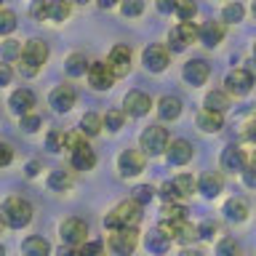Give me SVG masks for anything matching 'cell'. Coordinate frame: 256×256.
I'll return each mask as SVG.
<instances>
[{"mask_svg":"<svg viewBox=\"0 0 256 256\" xmlns=\"http://www.w3.org/2000/svg\"><path fill=\"white\" fill-rule=\"evenodd\" d=\"M208 75H211V67H208V62H203V59H192V62L184 64V70H182V78L187 80L192 88L203 86L208 80Z\"/></svg>","mask_w":256,"mask_h":256,"instance_id":"cell-12","label":"cell"},{"mask_svg":"<svg viewBox=\"0 0 256 256\" xmlns=\"http://www.w3.org/2000/svg\"><path fill=\"white\" fill-rule=\"evenodd\" d=\"M120 11L123 16H139L144 11V0H120Z\"/></svg>","mask_w":256,"mask_h":256,"instance_id":"cell-40","label":"cell"},{"mask_svg":"<svg viewBox=\"0 0 256 256\" xmlns=\"http://www.w3.org/2000/svg\"><path fill=\"white\" fill-rule=\"evenodd\" d=\"M0 230H3V219H0Z\"/></svg>","mask_w":256,"mask_h":256,"instance_id":"cell-60","label":"cell"},{"mask_svg":"<svg viewBox=\"0 0 256 256\" xmlns=\"http://www.w3.org/2000/svg\"><path fill=\"white\" fill-rule=\"evenodd\" d=\"M174 8H176V0H158L160 14H174Z\"/></svg>","mask_w":256,"mask_h":256,"instance_id":"cell-51","label":"cell"},{"mask_svg":"<svg viewBox=\"0 0 256 256\" xmlns=\"http://www.w3.org/2000/svg\"><path fill=\"white\" fill-rule=\"evenodd\" d=\"M174 187H176V192L184 198V195H192V192L198 190V182L192 179L190 174H182V176H176V179H174Z\"/></svg>","mask_w":256,"mask_h":256,"instance_id":"cell-36","label":"cell"},{"mask_svg":"<svg viewBox=\"0 0 256 256\" xmlns=\"http://www.w3.org/2000/svg\"><path fill=\"white\" fill-rule=\"evenodd\" d=\"M88 235V224L83 219H67L62 224V243L70 248H78Z\"/></svg>","mask_w":256,"mask_h":256,"instance_id":"cell-9","label":"cell"},{"mask_svg":"<svg viewBox=\"0 0 256 256\" xmlns=\"http://www.w3.org/2000/svg\"><path fill=\"white\" fill-rule=\"evenodd\" d=\"M107 64H110V70H112V75H115V78L128 75V70H131V48H128V46H115L110 51Z\"/></svg>","mask_w":256,"mask_h":256,"instance_id":"cell-14","label":"cell"},{"mask_svg":"<svg viewBox=\"0 0 256 256\" xmlns=\"http://www.w3.org/2000/svg\"><path fill=\"white\" fill-rule=\"evenodd\" d=\"M48 6H51V0H32L30 16H32V19H38V22L48 19Z\"/></svg>","mask_w":256,"mask_h":256,"instance_id":"cell-38","label":"cell"},{"mask_svg":"<svg viewBox=\"0 0 256 256\" xmlns=\"http://www.w3.org/2000/svg\"><path fill=\"white\" fill-rule=\"evenodd\" d=\"M158 195V190L155 187H150V184H139V187L134 190V200H139V203L144 206V203H150L152 198Z\"/></svg>","mask_w":256,"mask_h":256,"instance_id":"cell-41","label":"cell"},{"mask_svg":"<svg viewBox=\"0 0 256 256\" xmlns=\"http://www.w3.org/2000/svg\"><path fill=\"white\" fill-rule=\"evenodd\" d=\"M22 56V43L19 40H6L3 43V62H14Z\"/></svg>","mask_w":256,"mask_h":256,"instance_id":"cell-39","label":"cell"},{"mask_svg":"<svg viewBox=\"0 0 256 256\" xmlns=\"http://www.w3.org/2000/svg\"><path fill=\"white\" fill-rule=\"evenodd\" d=\"M160 195H163V200H179V198H182L179 192H176L174 182H166L163 187H160Z\"/></svg>","mask_w":256,"mask_h":256,"instance_id":"cell-50","label":"cell"},{"mask_svg":"<svg viewBox=\"0 0 256 256\" xmlns=\"http://www.w3.org/2000/svg\"><path fill=\"white\" fill-rule=\"evenodd\" d=\"M160 216L166 222H179V219H187V208L179 206L176 200H166V206L160 208Z\"/></svg>","mask_w":256,"mask_h":256,"instance_id":"cell-29","label":"cell"},{"mask_svg":"<svg viewBox=\"0 0 256 256\" xmlns=\"http://www.w3.org/2000/svg\"><path fill=\"white\" fill-rule=\"evenodd\" d=\"M142 152L144 155H150V158H155V155H163L166 147H168V131L163 126H150V128H144L142 131Z\"/></svg>","mask_w":256,"mask_h":256,"instance_id":"cell-4","label":"cell"},{"mask_svg":"<svg viewBox=\"0 0 256 256\" xmlns=\"http://www.w3.org/2000/svg\"><path fill=\"white\" fill-rule=\"evenodd\" d=\"M48 102H51V107L56 112H70L75 107V88L72 86H56L51 96H48Z\"/></svg>","mask_w":256,"mask_h":256,"instance_id":"cell-17","label":"cell"},{"mask_svg":"<svg viewBox=\"0 0 256 256\" xmlns=\"http://www.w3.org/2000/svg\"><path fill=\"white\" fill-rule=\"evenodd\" d=\"M96 3H99V8H112L118 0H96Z\"/></svg>","mask_w":256,"mask_h":256,"instance_id":"cell-54","label":"cell"},{"mask_svg":"<svg viewBox=\"0 0 256 256\" xmlns=\"http://www.w3.org/2000/svg\"><path fill=\"white\" fill-rule=\"evenodd\" d=\"M139 219H142V203L131 198V200H123L112 214H107L104 224H107L110 230H120V227H136Z\"/></svg>","mask_w":256,"mask_h":256,"instance_id":"cell-3","label":"cell"},{"mask_svg":"<svg viewBox=\"0 0 256 256\" xmlns=\"http://www.w3.org/2000/svg\"><path fill=\"white\" fill-rule=\"evenodd\" d=\"M48 187H51L54 192H64L72 187V174L64 171V168H56V171H51V176H48Z\"/></svg>","mask_w":256,"mask_h":256,"instance_id":"cell-28","label":"cell"},{"mask_svg":"<svg viewBox=\"0 0 256 256\" xmlns=\"http://www.w3.org/2000/svg\"><path fill=\"white\" fill-rule=\"evenodd\" d=\"M19 118H22V128H24L27 134H35L38 128L43 126V120H40L38 115H32V112H24V115H19Z\"/></svg>","mask_w":256,"mask_h":256,"instance_id":"cell-43","label":"cell"},{"mask_svg":"<svg viewBox=\"0 0 256 256\" xmlns=\"http://www.w3.org/2000/svg\"><path fill=\"white\" fill-rule=\"evenodd\" d=\"M198 128L206 134H216L224 128V112H216V110H203L198 115Z\"/></svg>","mask_w":256,"mask_h":256,"instance_id":"cell-22","label":"cell"},{"mask_svg":"<svg viewBox=\"0 0 256 256\" xmlns=\"http://www.w3.org/2000/svg\"><path fill=\"white\" fill-rule=\"evenodd\" d=\"M142 59H144V67H147L150 72H163L168 67V48L166 46H147L144 48V54H142Z\"/></svg>","mask_w":256,"mask_h":256,"instance_id":"cell-15","label":"cell"},{"mask_svg":"<svg viewBox=\"0 0 256 256\" xmlns=\"http://www.w3.org/2000/svg\"><path fill=\"white\" fill-rule=\"evenodd\" d=\"M144 160L147 155L139 150H123L118 158V168H120V176H136L144 171Z\"/></svg>","mask_w":256,"mask_h":256,"instance_id":"cell-8","label":"cell"},{"mask_svg":"<svg viewBox=\"0 0 256 256\" xmlns=\"http://www.w3.org/2000/svg\"><path fill=\"white\" fill-rule=\"evenodd\" d=\"M64 70H67L70 78L86 75V72H88V59H86V54H70L67 62H64Z\"/></svg>","mask_w":256,"mask_h":256,"instance_id":"cell-26","label":"cell"},{"mask_svg":"<svg viewBox=\"0 0 256 256\" xmlns=\"http://www.w3.org/2000/svg\"><path fill=\"white\" fill-rule=\"evenodd\" d=\"M158 115L160 120H176L182 115V99L179 96H171V94H166V96H160V102H158Z\"/></svg>","mask_w":256,"mask_h":256,"instance_id":"cell-21","label":"cell"},{"mask_svg":"<svg viewBox=\"0 0 256 256\" xmlns=\"http://www.w3.org/2000/svg\"><path fill=\"white\" fill-rule=\"evenodd\" d=\"M243 16H246V8L240 6V3H227V6H224V11H222V19L227 22V24L243 22Z\"/></svg>","mask_w":256,"mask_h":256,"instance_id":"cell-34","label":"cell"},{"mask_svg":"<svg viewBox=\"0 0 256 256\" xmlns=\"http://www.w3.org/2000/svg\"><path fill=\"white\" fill-rule=\"evenodd\" d=\"M174 14L179 16L182 22H192V19H195V14H198V6L192 3V0H176Z\"/></svg>","mask_w":256,"mask_h":256,"instance_id":"cell-33","label":"cell"},{"mask_svg":"<svg viewBox=\"0 0 256 256\" xmlns=\"http://www.w3.org/2000/svg\"><path fill=\"white\" fill-rule=\"evenodd\" d=\"M14 80V70H11V64L8 62H0V88L8 86Z\"/></svg>","mask_w":256,"mask_h":256,"instance_id":"cell-47","label":"cell"},{"mask_svg":"<svg viewBox=\"0 0 256 256\" xmlns=\"http://www.w3.org/2000/svg\"><path fill=\"white\" fill-rule=\"evenodd\" d=\"M254 56H256V43H254Z\"/></svg>","mask_w":256,"mask_h":256,"instance_id":"cell-58","label":"cell"},{"mask_svg":"<svg viewBox=\"0 0 256 256\" xmlns=\"http://www.w3.org/2000/svg\"><path fill=\"white\" fill-rule=\"evenodd\" d=\"M80 131H83L86 136H96V134L102 131V118L96 115V112L83 115V120H80Z\"/></svg>","mask_w":256,"mask_h":256,"instance_id":"cell-31","label":"cell"},{"mask_svg":"<svg viewBox=\"0 0 256 256\" xmlns=\"http://www.w3.org/2000/svg\"><path fill=\"white\" fill-rule=\"evenodd\" d=\"M14 160V150H11V144H6V142H0V168H6L8 163Z\"/></svg>","mask_w":256,"mask_h":256,"instance_id":"cell-48","label":"cell"},{"mask_svg":"<svg viewBox=\"0 0 256 256\" xmlns=\"http://www.w3.org/2000/svg\"><path fill=\"white\" fill-rule=\"evenodd\" d=\"M246 139L256 144V118H254L251 123H248V128H246Z\"/></svg>","mask_w":256,"mask_h":256,"instance_id":"cell-52","label":"cell"},{"mask_svg":"<svg viewBox=\"0 0 256 256\" xmlns=\"http://www.w3.org/2000/svg\"><path fill=\"white\" fill-rule=\"evenodd\" d=\"M198 190L203 192V198H216L224 190V179L219 174H203L198 182Z\"/></svg>","mask_w":256,"mask_h":256,"instance_id":"cell-24","label":"cell"},{"mask_svg":"<svg viewBox=\"0 0 256 256\" xmlns=\"http://www.w3.org/2000/svg\"><path fill=\"white\" fill-rule=\"evenodd\" d=\"M8 107H11L14 115L32 112V107H35V94H32L30 88H16V91L11 94V99H8Z\"/></svg>","mask_w":256,"mask_h":256,"instance_id":"cell-18","label":"cell"},{"mask_svg":"<svg viewBox=\"0 0 256 256\" xmlns=\"http://www.w3.org/2000/svg\"><path fill=\"white\" fill-rule=\"evenodd\" d=\"M0 256H3V246H0Z\"/></svg>","mask_w":256,"mask_h":256,"instance_id":"cell-59","label":"cell"},{"mask_svg":"<svg viewBox=\"0 0 256 256\" xmlns=\"http://www.w3.org/2000/svg\"><path fill=\"white\" fill-rule=\"evenodd\" d=\"M88 80H91V86L96 88V91H107V88H112V83H115V75H112L110 64L104 62H94L88 64Z\"/></svg>","mask_w":256,"mask_h":256,"instance_id":"cell-10","label":"cell"},{"mask_svg":"<svg viewBox=\"0 0 256 256\" xmlns=\"http://www.w3.org/2000/svg\"><path fill=\"white\" fill-rule=\"evenodd\" d=\"M22 251H24V254H30V256H46L48 251H51V246H48V240H46V238L32 235V238H27V240L22 243Z\"/></svg>","mask_w":256,"mask_h":256,"instance_id":"cell-27","label":"cell"},{"mask_svg":"<svg viewBox=\"0 0 256 256\" xmlns=\"http://www.w3.org/2000/svg\"><path fill=\"white\" fill-rule=\"evenodd\" d=\"M150 107H152V99L144 91H128L126 99H123V112H126V115H131V118L147 115Z\"/></svg>","mask_w":256,"mask_h":256,"instance_id":"cell-11","label":"cell"},{"mask_svg":"<svg viewBox=\"0 0 256 256\" xmlns=\"http://www.w3.org/2000/svg\"><path fill=\"white\" fill-rule=\"evenodd\" d=\"M224 86H227V94H235V96H246L248 91L254 88V72L251 70H232L227 78H224Z\"/></svg>","mask_w":256,"mask_h":256,"instance_id":"cell-7","label":"cell"},{"mask_svg":"<svg viewBox=\"0 0 256 256\" xmlns=\"http://www.w3.org/2000/svg\"><path fill=\"white\" fill-rule=\"evenodd\" d=\"M240 251V246L235 243V240H222V243L219 246H216V254H222V256H227V254H238Z\"/></svg>","mask_w":256,"mask_h":256,"instance_id":"cell-45","label":"cell"},{"mask_svg":"<svg viewBox=\"0 0 256 256\" xmlns=\"http://www.w3.org/2000/svg\"><path fill=\"white\" fill-rule=\"evenodd\" d=\"M248 166V158H246V152L238 147V144H230V147H224L222 152V168L224 171H232V174H240L243 168Z\"/></svg>","mask_w":256,"mask_h":256,"instance_id":"cell-16","label":"cell"},{"mask_svg":"<svg viewBox=\"0 0 256 256\" xmlns=\"http://www.w3.org/2000/svg\"><path fill=\"white\" fill-rule=\"evenodd\" d=\"M75 251H78V254H102V251H104V243H86V240H83V243H80Z\"/></svg>","mask_w":256,"mask_h":256,"instance_id":"cell-49","label":"cell"},{"mask_svg":"<svg viewBox=\"0 0 256 256\" xmlns=\"http://www.w3.org/2000/svg\"><path fill=\"white\" fill-rule=\"evenodd\" d=\"M139 243V232L136 227H120V230H112L110 235V251H115L120 256H128Z\"/></svg>","mask_w":256,"mask_h":256,"instance_id":"cell-5","label":"cell"},{"mask_svg":"<svg viewBox=\"0 0 256 256\" xmlns=\"http://www.w3.org/2000/svg\"><path fill=\"white\" fill-rule=\"evenodd\" d=\"M227 107H230V96H227V91H208V94H206V110L224 112Z\"/></svg>","mask_w":256,"mask_h":256,"instance_id":"cell-30","label":"cell"},{"mask_svg":"<svg viewBox=\"0 0 256 256\" xmlns=\"http://www.w3.org/2000/svg\"><path fill=\"white\" fill-rule=\"evenodd\" d=\"M38 171H40V163H38V160L27 163V176H38Z\"/></svg>","mask_w":256,"mask_h":256,"instance_id":"cell-53","label":"cell"},{"mask_svg":"<svg viewBox=\"0 0 256 256\" xmlns=\"http://www.w3.org/2000/svg\"><path fill=\"white\" fill-rule=\"evenodd\" d=\"M192 144L187 139H174V142H168V147H166V158H168V163L171 166H187L190 160H192Z\"/></svg>","mask_w":256,"mask_h":256,"instance_id":"cell-13","label":"cell"},{"mask_svg":"<svg viewBox=\"0 0 256 256\" xmlns=\"http://www.w3.org/2000/svg\"><path fill=\"white\" fill-rule=\"evenodd\" d=\"M64 142H67V134H62V131H51V134H48V139H46V144H48V150H51V152H62Z\"/></svg>","mask_w":256,"mask_h":256,"instance_id":"cell-42","label":"cell"},{"mask_svg":"<svg viewBox=\"0 0 256 256\" xmlns=\"http://www.w3.org/2000/svg\"><path fill=\"white\" fill-rule=\"evenodd\" d=\"M222 38H224V27L219 22H206L203 27H198V40L206 48H216L222 43Z\"/></svg>","mask_w":256,"mask_h":256,"instance_id":"cell-19","label":"cell"},{"mask_svg":"<svg viewBox=\"0 0 256 256\" xmlns=\"http://www.w3.org/2000/svg\"><path fill=\"white\" fill-rule=\"evenodd\" d=\"M224 216H227L230 222H246L248 219V203L243 198H230L227 203H224Z\"/></svg>","mask_w":256,"mask_h":256,"instance_id":"cell-25","label":"cell"},{"mask_svg":"<svg viewBox=\"0 0 256 256\" xmlns=\"http://www.w3.org/2000/svg\"><path fill=\"white\" fill-rule=\"evenodd\" d=\"M251 11H254V16H256V0H254V6H251Z\"/></svg>","mask_w":256,"mask_h":256,"instance_id":"cell-57","label":"cell"},{"mask_svg":"<svg viewBox=\"0 0 256 256\" xmlns=\"http://www.w3.org/2000/svg\"><path fill=\"white\" fill-rule=\"evenodd\" d=\"M216 232H219V227H216V222H203L198 227V238H203V240H211Z\"/></svg>","mask_w":256,"mask_h":256,"instance_id":"cell-44","label":"cell"},{"mask_svg":"<svg viewBox=\"0 0 256 256\" xmlns=\"http://www.w3.org/2000/svg\"><path fill=\"white\" fill-rule=\"evenodd\" d=\"M192 40H198V27L192 22H179L171 32H168V48L176 51V54L184 51Z\"/></svg>","mask_w":256,"mask_h":256,"instance_id":"cell-6","label":"cell"},{"mask_svg":"<svg viewBox=\"0 0 256 256\" xmlns=\"http://www.w3.org/2000/svg\"><path fill=\"white\" fill-rule=\"evenodd\" d=\"M144 246H147V251H152V254H166L168 248H171V238H168L160 227H155L144 235Z\"/></svg>","mask_w":256,"mask_h":256,"instance_id":"cell-23","label":"cell"},{"mask_svg":"<svg viewBox=\"0 0 256 256\" xmlns=\"http://www.w3.org/2000/svg\"><path fill=\"white\" fill-rule=\"evenodd\" d=\"M240 174H243V184H246V187L256 190V166H254V163H251V166H246Z\"/></svg>","mask_w":256,"mask_h":256,"instance_id":"cell-46","label":"cell"},{"mask_svg":"<svg viewBox=\"0 0 256 256\" xmlns=\"http://www.w3.org/2000/svg\"><path fill=\"white\" fill-rule=\"evenodd\" d=\"M123 120H126V112L110 110L107 115L102 118V128H107V131H120V128H123Z\"/></svg>","mask_w":256,"mask_h":256,"instance_id":"cell-32","label":"cell"},{"mask_svg":"<svg viewBox=\"0 0 256 256\" xmlns=\"http://www.w3.org/2000/svg\"><path fill=\"white\" fill-rule=\"evenodd\" d=\"M46 59H48V46L43 43V40H30V43H24V48H22L19 72L24 78L38 75V70L46 64Z\"/></svg>","mask_w":256,"mask_h":256,"instance_id":"cell-1","label":"cell"},{"mask_svg":"<svg viewBox=\"0 0 256 256\" xmlns=\"http://www.w3.org/2000/svg\"><path fill=\"white\" fill-rule=\"evenodd\" d=\"M251 163L256 166V150H254V155H251Z\"/></svg>","mask_w":256,"mask_h":256,"instance_id":"cell-56","label":"cell"},{"mask_svg":"<svg viewBox=\"0 0 256 256\" xmlns=\"http://www.w3.org/2000/svg\"><path fill=\"white\" fill-rule=\"evenodd\" d=\"M0 219H3L6 227L22 230L32 222V206L24 198H8L3 203V211H0Z\"/></svg>","mask_w":256,"mask_h":256,"instance_id":"cell-2","label":"cell"},{"mask_svg":"<svg viewBox=\"0 0 256 256\" xmlns=\"http://www.w3.org/2000/svg\"><path fill=\"white\" fill-rule=\"evenodd\" d=\"M70 3H80V6H86V3H88V0H70Z\"/></svg>","mask_w":256,"mask_h":256,"instance_id":"cell-55","label":"cell"},{"mask_svg":"<svg viewBox=\"0 0 256 256\" xmlns=\"http://www.w3.org/2000/svg\"><path fill=\"white\" fill-rule=\"evenodd\" d=\"M48 16H51L54 22H64L70 16V0H51V6H48Z\"/></svg>","mask_w":256,"mask_h":256,"instance_id":"cell-35","label":"cell"},{"mask_svg":"<svg viewBox=\"0 0 256 256\" xmlns=\"http://www.w3.org/2000/svg\"><path fill=\"white\" fill-rule=\"evenodd\" d=\"M96 166V155H94V150L88 147V144H78L75 150H72V168L75 171H91V168Z\"/></svg>","mask_w":256,"mask_h":256,"instance_id":"cell-20","label":"cell"},{"mask_svg":"<svg viewBox=\"0 0 256 256\" xmlns=\"http://www.w3.org/2000/svg\"><path fill=\"white\" fill-rule=\"evenodd\" d=\"M16 30V14L8 8H0V35H11Z\"/></svg>","mask_w":256,"mask_h":256,"instance_id":"cell-37","label":"cell"}]
</instances>
